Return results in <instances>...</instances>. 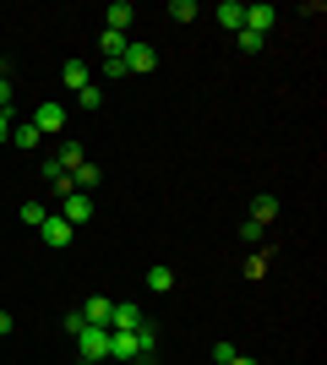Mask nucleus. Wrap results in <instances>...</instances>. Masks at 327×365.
<instances>
[{
    "label": "nucleus",
    "instance_id": "obj_10",
    "mask_svg": "<svg viewBox=\"0 0 327 365\" xmlns=\"http://www.w3.org/2000/svg\"><path fill=\"white\" fill-rule=\"evenodd\" d=\"M131 16H137V6H131V0H115V6L104 11V22H109V33H125V28H131Z\"/></svg>",
    "mask_w": 327,
    "mask_h": 365
},
{
    "label": "nucleus",
    "instance_id": "obj_23",
    "mask_svg": "<svg viewBox=\"0 0 327 365\" xmlns=\"http://www.w3.org/2000/svg\"><path fill=\"white\" fill-rule=\"evenodd\" d=\"M234 354H240V349H234L229 338H224V344H213V360H218V365H229V360H234Z\"/></svg>",
    "mask_w": 327,
    "mask_h": 365
},
{
    "label": "nucleus",
    "instance_id": "obj_15",
    "mask_svg": "<svg viewBox=\"0 0 327 365\" xmlns=\"http://www.w3.org/2000/svg\"><path fill=\"white\" fill-rule=\"evenodd\" d=\"M71 185L93 197V191H98V164H77V169H71Z\"/></svg>",
    "mask_w": 327,
    "mask_h": 365
},
{
    "label": "nucleus",
    "instance_id": "obj_4",
    "mask_svg": "<svg viewBox=\"0 0 327 365\" xmlns=\"http://www.w3.org/2000/svg\"><path fill=\"white\" fill-rule=\"evenodd\" d=\"M38 235H44V245H55V251H66V245L77 240V229L66 224V218H61V213H49V218H44V224H38Z\"/></svg>",
    "mask_w": 327,
    "mask_h": 365
},
{
    "label": "nucleus",
    "instance_id": "obj_11",
    "mask_svg": "<svg viewBox=\"0 0 327 365\" xmlns=\"http://www.w3.org/2000/svg\"><path fill=\"white\" fill-rule=\"evenodd\" d=\"M246 33H273V6H246Z\"/></svg>",
    "mask_w": 327,
    "mask_h": 365
},
{
    "label": "nucleus",
    "instance_id": "obj_16",
    "mask_svg": "<svg viewBox=\"0 0 327 365\" xmlns=\"http://www.w3.org/2000/svg\"><path fill=\"white\" fill-rule=\"evenodd\" d=\"M147 289H153V294H170V289H175V273L164 267V262H158V267H147Z\"/></svg>",
    "mask_w": 327,
    "mask_h": 365
},
{
    "label": "nucleus",
    "instance_id": "obj_17",
    "mask_svg": "<svg viewBox=\"0 0 327 365\" xmlns=\"http://www.w3.org/2000/svg\"><path fill=\"white\" fill-rule=\"evenodd\" d=\"M11 142H16V148H38L44 137H38V125H33V120H22V125H11Z\"/></svg>",
    "mask_w": 327,
    "mask_h": 365
},
{
    "label": "nucleus",
    "instance_id": "obj_27",
    "mask_svg": "<svg viewBox=\"0 0 327 365\" xmlns=\"http://www.w3.org/2000/svg\"><path fill=\"white\" fill-rule=\"evenodd\" d=\"M0 142H11V115H0Z\"/></svg>",
    "mask_w": 327,
    "mask_h": 365
},
{
    "label": "nucleus",
    "instance_id": "obj_8",
    "mask_svg": "<svg viewBox=\"0 0 327 365\" xmlns=\"http://www.w3.org/2000/svg\"><path fill=\"white\" fill-rule=\"evenodd\" d=\"M109 317H115V300H104V294H93V300L82 305V322H88V327H109Z\"/></svg>",
    "mask_w": 327,
    "mask_h": 365
},
{
    "label": "nucleus",
    "instance_id": "obj_18",
    "mask_svg": "<svg viewBox=\"0 0 327 365\" xmlns=\"http://www.w3.org/2000/svg\"><path fill=\"white\" fill-rule=\"evenodd\" d=\"M234 44L246 49V55H262V49H267V38H262V33H246V28H240V33H234Z\"/></svg>",
    "mask_w": 327,
    "mask_h": 365
},
{
    "label": "nucleus",
    "instance_id": "obj_2",
    "mask_svg": "<svg viewBox=\"0 0 327 365\" xmlns=\"http://www.w3.org/2000/svg\"><path fill=\"white\" fill-rule=\"evenodd\" d=\"M77 164H88L82 142H61V153H55V158H44V180H55V175H71Z\"/></svg>",
    "mask_w": 327,
    "mask_h": 365
},
{
    "label": "nucleus",
    "instance_id": "obj_22",
    "mask_svg": "<svg viewBox=\"0 0 327 365\" xmlns=\"http://www.w3.org/2000/svg\"><path fill=\"white\" fill-rule=\"evenodd\" d=\"M77 104H82V109H98V104H104V93H98V88H93V82H88V88H82V93H77Z\"/></svg>",
    "mask_w": 327,
    "mask_h": 365
},
{
    "label": "nucleus",
    "instance_id": "obj_13",
    "mask_svg": "<svg viewBox=\"0 0 327 365\" xmlns=\"http://www.w3.org/2000/svg\"><path fill=\"white\" fill-rule=\"evenodd\" d=\"M98 55H104V61H120V55H125V33H98Z\"/></svg>",
    "mask_w": 327,
    "mask_h": 365
},
{
    "label": "nucleus",
    "instance_id": "obj_28",
    "mask_svg": "<svg viewBox=\"0 0 327 365\" xmlns=\"http://www.w3.org/2000/svg\"><path fill=\"white\" fill-rule=\"evenodd\" d=\"M11 333V311H0V338Z\"/></svg>",
    "mask_w": 327,
    "mask_h": 365
},
{
    "label": "nucleus",
    "instance_id": "obj_7",
    "mask_svg": "<svg viewBox=\"0 0 327 365\" xmlns=\"http://www.w3.org/2000/svg\"><path fill=\"white\" fill-rule=\"evenodd\" d=\"M137 327H147V322H142V311L137 305H115V317H109V333H137Z\"/></svg>",
    "mask_w": 327,
    "mask_h": 365
},
{
    "label": "nucleus",
    "instance_id": "obj_24",
    "mask_svg": "<svg viewBox=\"0 0 327 365\" xmlns=\"http://www.w3.org/2000/svg\"><path fill=\"white\" fill-rule=\"evenodd\" d=\"M267 273V257H262V251H256V257H246V278H262Z\"/></svg>",
    "mask_w": 327,
    "mask_h": 365
},
{
    "label": "nucleus",
    "instance_id": "obj_20",
    "mask_svg": "<svg viewBox=\"0 0 327 365\" xmlns=\"http://www.w3.org/2000/svg\"><path fill=\"white\" fill-rule=\"evenodd\" d=\"M170 16L175 22H191V16H202V11H197V0H170Z\"/></svg>",
    "mask_w": 327,
    "mask_h": 365
},
{
    "label": "nucleus",
    "instance_id": "obj_3",
    "mask_svg": "<svg viewBox=\"0 0 327 365\" xmlns=\"http://www.w3.org/2000/svg\"><path fill=\"white\" fill-rule=\"evenodd\" d=\"M61 218H66L71 229H82L88 218H93V197H88V191H71V197H61Z\"/></svg>",
    "mask_w": 327,
    "mask_h": 365
},
{
    "label": "nucleus",
    "instance_id": "obj_12",
    "mask_svg": "<svg viewBox=\"0 0 327 365\" xmlns=\"http://www.w3.org/2000/svg\"><path fill=\"white\" fill-rule=\"evenodd\" d=\"M66 88H71V93H82V88H88V82H93V71H88V61H66Z\"/></svg>",
    "mask_w": 327,
    "mask_h": 365
},
{
    "label": "nucleus",
    "instance_id": "obj_9",
    "mask_svg": "<svg viewBox=\"0 0 327 365\" xmlns=\"http://www.w3.org/2000/svg\"><path fill=\"white\" fill-rule=\"evenodd\" d=\"M213 16L224 22V33H240V28H246V6H240V0H224Z\"/></svg>",
    "mask_w": 327,
    "mask_h": 365
},
{
    "label": "nucleus",
    "instance_id": "obj_30",
    "mask_svg": "<svg viewBox=\"0 0 327 365\" xmlns=\"http://www.w3.org/2000/svg\"><path fill=\"white\" fill-rule=\"evenodd\" d=\"M0 76H6V55H0Z\"/></svg>",
    "mask_w": 327,
    "mask_h": 365
},
{
    "label": "nucleus",
    "instance_id": "obj_1",
    "mask_svg": "<svg viewBox=\"0 0 327 365\" xmlns=\"http://www.w3.org/2000/svg\"><path fill=\"white\" fill-rule=\"evenodd\" d=\"M77 354H82V365L109 360V327H82L77 333Z\"/></svg>",
    "mask_w": 327,
    "mask_h": 365
},
{
    "label": "nucleus",
    "instance_id": "obj_25",
    "mask_svg": "<svg viewBox=\"0 0 327 365\" xmlns=\"http://www.w3.org/2000/svg\"><path fill=\"white\" fill-rule=\"evenodd\" d=\"M0 115H11V76H0Z\"/></svg>",
    "mask_w": 327,
    "mask_h": 365
},
{
    "label": "nucleus",
    "instance_id": "obj_14",
    "mask_svg": "<svg viewBox=\"0 0 327 365\" xmlns=\"http://www.w3.org/2000/svg\"><path fill=\"white\" fill-rule=\"evenodd\" d=\"M273 218H279V197H256V202H251V224H273Z\"/></svg>",
    "mask_w": 327,
    "mask_h": 365
},
{
    "label": "nucleus",
    "instance_id": "obj_21",
    "mask_svg": "<svg viewBox=\"0 0 327 365\" xmlns=\"http://www.w3.org/2000/svg\"><path fill=\"white\" fill-rule=\"evenodd\" d=\"M240 240H246V245H262V240H267V229H262V224H251V218H246V224H240Z\"/></svg>",
    "mask_w": 327,
    "mask_h": 365
},
{
    "label": "nucleus",
    "instance_id": "obj_19",
    "mask_svg": "<svg viewBox=\"0 0 327 365\" xmlns=\"http://www.w3.org/2000/svg\"><path fill=\"white\" fill-rule=\"evenodd\" d=\"M44 218H49V207H44V202H22V224H28V229H38Z\"/></svg>",
    "mask_w": 327,
    "mask_h": 365
},
{
    "label": "nucleus",
    "instance_id": "obj_5",
    "mask_svg": "<svg viewBox=\"0 0 327 365\" xmlns=\"http://www.w3.org/2000/svg\"><path fill=\"white\" fill-rule=\"evenodd\" d=\"M33 125H38V137H49V131L61 137L66 131V104H38L33 109Z\"/></svg>",
    "mask_w": 327,
    "mask_h": 365
},
{
    "label": "nucleus",
    "instance_id": "obj_6",
    "mask_svg": "<svg viewBox=\"0 0 327 365\" xmlns=\"http://www.w3.org/2000/svg\"><path fill=\"white\" fill-rule=\"evenodd\" d=\"M120 61H125V71L147 76V71L158 66V55H153V44H125V55H120Z\"/></svg>",
    "mask_w": 327,
    "mask_h": 365
},
{
    "label": "nucleus",
    "instance_id": "obj_26",
    "mask_svg": "<svg viewBox=\"0 0 327 365\" xmlns=\"http://www.w3.org/2000/svg\"><path fill=\"white\" fill-rule=\"evenodd\" d=\"M104 76H109V82H120V76H131V71H125V61H104Z\"/></svg>",
    "mask_w": 327,
    "mask_h": 365
},
{
    "label": "nucleus",
    "instance_id": "obj_29",
    "mask_svg": "<svg viewBox=\"0 0 327 365\" xmlns=\"http://www.w3.org/2000/svg\"><path fill=\"white\" fill-rule=\"evenodd\" d=\"M229 365H256V360H251V354H234V360Z\"/></svg>",
    "mask_w": 327,
    "mask_h": 365
}]
</instances>
